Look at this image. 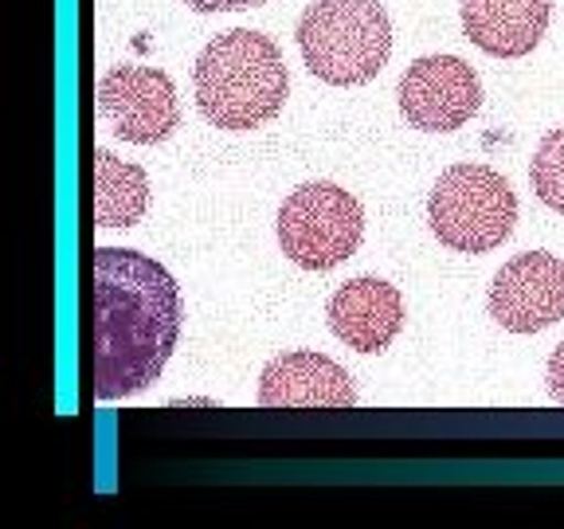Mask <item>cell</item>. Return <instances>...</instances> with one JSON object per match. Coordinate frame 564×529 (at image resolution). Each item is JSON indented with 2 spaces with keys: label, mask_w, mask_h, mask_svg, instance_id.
Masks as SVG:
<instances>
[{
  "label": "cell",
  "mask_w": 564,
  "mask_h": 529,
  "mask_svg": "<svg viewBox=\"0 0 564 529\" xmlns=\"http://www.w3.org/2000/svg\"><path fill=\"white\" fill-rule=\"evenodd\" d=\"M427 220L451 251L482 256L510 239L518 224V196L490 165H451L427 196Z\"/></svg>",
  "instance_id": "277c9868"
},
{
  "label": "cell",
  "mask_w": 564,
  "mask_h": 529,
  "mask_svg": "<svg viewBox=\"0 0 564 529\" xmlns=\"http://www.w3.org/2000/svg\"><path fill=\"white\" fill-rule=\"evenodd\" d=\"M361 201L334 181H310L294 188L279 208L282 256L302 271H334L361 247Z\"/></svg>",
  "instance_id": "5b68a950"
},
{
  "label": "cell",
  "mask_w": 564,
  "mask_h": 529,
  "mask_svg": "<svg viewBox=\"0 0 564 529\" xmlns=\"http://www.w3.org/2000/svg\"><path fill=\"white\" fill-rule=\"evenodd\" d=\"M299 52L329 87H365L392 55V20L380 0H317L299 20Z\"/></svg>",
  "instance_id": "3957f363"
},
{
  "label": "cell",
  "mask_w": 564,
  "mask_h": 529,
  "mask_svg": "<svg viewBox=\"0 0 564 529\" xmlns=\"http://www.w3.org/2000/svg\"><path fill=\"white\" fill-rule=\"evenodd\" d=\"M549 397L556 400V404H564V342L553 349V357H549Z\"/></svg>",
  "instance_id": "5bb4252c"
},
{
  "label": "cell",
  "mask_w": 564,
  "mask_h": 529,
  "mask_svg": "<svg viewBox=\"0 0 564 529\" xmlns=\"http://www.w3.org/2000/svg\"><path fill=\"white\" fill-rule=\"evenodd\" d=\"M553 0H463V32L486 55L521 60L545 40Z\"/></svg>",
  "instance_id": "8fae6325"
},
{
  "label": "cell",
  "mask_w": 564,
  "mask_h": 529,
  "mask_svg": "<svg viewBox=\"0 0 564 529\" xmlns=\"http://www.w3.org/2000/svg\"><path fill=\"white\" fill-rule=\"evenodd\" d=\"M150 208V176L110 150L90 153V220L98 228H133Z\"/></svg>",
  "instance_id": "7c38bea8"
},
{
  "label": "cell",
  "mask_w": 564,
  "mask_h": 529,
  "mask_svg": "<svg viewBox=\"0 0 564 529\" xmlns=\"http://www.w3.org/2000/svg\"><path fill=\"white\" fill-rule=\"evenodd\" d=\"M329 330L357 353H384L404 330V299L392 282L361 274L337 287L326 306Z\"/></svg>",
  "instance_id": "9c48e42d"
},
{
  "label": "cell",
  "mask_w": 564,
  "mask_h": 529,
  "mask_svg": "<svg viewBox=\"0 0 564 529\" xmlns=\"http://www.w3.org/2000/svg\"><path fill=\"white\" fill-rule=\"evenodd\" d=\"M490 317L510 334H541L564 317V259L549 251L513 256L486 294Z\"/></svg>",
  "instance_id": "ba28073f"
},
{
  "label": "cell",
  "mask_w": 564,
  "mask_h": 529,
  "mask_svg": "<svg viewBox=\"0 0 564 529\" xmlns=\"http://www.w3.org/2000/svg\"><path fill=\"white\" fill-rule=\"evenodd\" d=\"M95 102L98 118L133 145H158L181 126L176 87L161 67H141V63L110 67L98 79Z\"/></svg>",
  "instance_id": "8992f818"
},
{
  "label": "cell",
  "mask_w": 564,
  "mask_h": 529,
  "mask_svg": "<svg viewBox=\"0 0 564 529\" xmlns=\"http://www.w3.org/2000/svg\"><path fill=\"white\" fill-rule=\"evenodd\" d=\"M196 106L220 130H256L286 106L291 75L279 44L251 28L216 35L193 67Z\"/></svg>",
  "instance_id": "7a4b0ae2"
},
{
  "label": "cell",
  "mask_w": 564,
  "mask_h": 529,
  "mask_svg": "<svg viewBox=\"0 0 564 529\" xmlns=\"http://www.w3.org/2000/svg\"><path fill=\"white\" fill-rule=\"evenodd\" d=\"M263 408H352L357 388L352 377L326 353H282L259 377Z\"/></svg>",
  "instance_id": "30bf717a"
},
{
  "label": "cell",
  "mask_w": 564,
  "mask_h": 529,
  "mask_svg": "<svg viewBox=\"0 0 564 529\" xmlns=\"http://www.w3.org/2000/svg\"><path fill=\"white\" fill-rule=\"evenodd\" d=\"M529 181H533V193L541 196V204L564 216V126L541 138L533 165H529Z\"/></svg>",
  "instance_id": "4fadbf2b"
},
{
  "label": "cell",
  "mask_w": 564,
  "mask_h": 529,
  "mask_svg": "<svg viewBox=\"0 0 564 529\" xmlns=\"http://www.w3.org/2000/svg\"><path fill=\"white\" fill-rule=\"evenodd\" d=\"M482 106V83L458 55H423L400 79V115L427 133L467 126Z\"/></svg>",
  "instance_id": "52a82bcc"
},
{
  "label": "cell",
  "mask_w": 564,
  "mask_h": 529,
  "mask_svg": "<svg viewBox=\"0 0 564 529\" xmlns=\"http://www.w3.org/2000/svg\"><path fill=\"white\" fill-rule=\"evenodd\" d=\"M185 4L196 12H243V9H259L267 0H185Z\"/></svg>",
  "instance_id": "9a60e30c"
},
{
  "label": "cell",
  "mask_w": 564,
  "mask_h": 529,
  "mask_svg": "<svg viewBox=\"0 0 564 529\" xmlns=\"http://www.w3.org/2000/svg\"><path fill=\"white\" fill-rule=\"evenodd\" d=\"M87 377L95 400H122L165 373L181 337V287L133 247H95L87 263Z\"/></svg>",
  "instance_id": "6da1fadb"
}]
</instances>
